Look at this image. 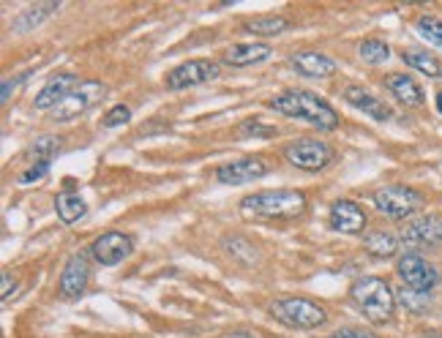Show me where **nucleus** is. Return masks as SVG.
<instances>
[{"label": "nucleus", "mask_w": 442, "mask_h": 338, "mask_svg": "<svg viewBox=\"0 0 442 338\" xmlns=\"http://www.w3.org/2000/svg\"><path fill=\"white\" fill-rule=\"evenodd\" d=\"M219 74H221V68L214 61H189L184 66H175L164 82H167L169 91H186V88H194V85L214 82Z\"/></svg>", "instance_id": "nucleus-9"}, {"label": "nucleus", "mask_w": 442, "mask_h": 338, "mask_svg": "<svg viewBox=\"0 0 442 338\" xmlns=\"http://www.w3.org/2000/svg\"><path fill=\"white\" fill-rule=\"evenodd\" d=\"M344 101L352 104L355 109H361V112L368 115L371 121H380V123L391 121V109L385 107L374 93H368L366 88H361V85H350V88L344 91Z\"/></svg>", "instance_id": "nucleus-16"}, {"label": "nucleus", "mask_w": 442, "mask_h": 338, "mask_svg": "<svg viewBox=\"0 0 442 338\" xmlns=\"http://www.w3.org/2000/svg\"><path fill=\"white\" fill-rule=\"evenodd\" d=\"M363 248H366L371 257H377V260H388V257H393L398 251V240L396 235H391V232H368L366 237H363Z\"/></svg>", "instance_id": "nucleus-22"}, {"label": "nucleus", "mask_w": 442, "mask_h": 338, "mask_svg": "<svg viewBox=\"0 0 442 338\" xmlns=\"http://www.w3.org/2000/svg\"><path fill=\"white\" fill-rule=\"evenodd\" d=\"M11 290H14V278H11V273H3V287H0L3 303H9V297H11Z\"/></svg>", "instance_id": "nucleus-34"}, {"label": "nucleus", "mask_w": 442, "mask_h": 338, "mask_svg": "<svg viewBox=\"0 0 442 338\" xmlns=\"http://www.w3.org/2000/svg\"><path fill=\"white\" fill-rule=\"evenodd\" d=\"M229 338H254V336H248V333H243V330H241V333H232Z\"/></svg>", "instance_id": "nucleus-35"}, {"label": "nucleus", "mask_w": 442, "mask_h": 338, "mask_svg": "<svg viewBox=\"0 0 442 338\" xmlns=\"http://www.w3.org/2000/svg\"><path fill=\"white\" fill-rule=\"evenodd\" d=\"M423 338H442V333H426Z\"/></svg>", "instance_id": "nucleus-37"}, {"label": "nucleus", "mask_w": 442, "mask_h": 338, "mask_svg": "<svg viewBox=\"0 0 442 338\" xmlns=\"http://www.w3.org/2000/svg\"><path fill=\"white\" fill-rule=\"evenodd\" d=\"M129 121H131V109L126 107V104H118V107H112L107 115L101 118V126H104V128H115V126H123V123H129Z\"/></svg>", "instance_id": "nucleus-30"}, {"label": "nucleus", "mask_w": 442, "mask_h": 338, "mask_svg": "<svg viewBox=\"0 0 442 338\" xmlns=\"http://www.w3.org/2000/svg\"><path fill=\"white\" fill-rule=\"evenodd\" d=\"M415 28H418V33L426 39L428 44L442 46V22L437 16H421V19L415 22Z\"/></svg>", "instance_id": "nucleus-28"}, {"label": "nucleus", "mask_w": 442, "mask_h": 338, "mask_svg": "<svg viewBox=\"0 0 442 338\" xmlns=\"http://www.w3.org/2000/svg\"><path fill=\"white\" fill-rule=\"evenodd\" d=\"M31 74H33V71H25V74H19L16 79H6V82H3V93H0V98H3V101H9V98H11V91H14L19 82H25V79L31 77Z\"/></svg>", "instance_id": "nucleus-33"}, {"label": "nucleus", "mask_w": 442, "mask_h": 338, "mask_svg": "<svg viewBox=\"0 0 442 338\" xmlns=\"http://www.w3.org/2000/svg\"><path fill=\"white\" fill-rule=\"evenodd\" d=\"M333 338H380L374 336V333H368L363 327H341V330H336Z\"/></svg>", "instance_id": "nucleus-32"}, {"label": "nucleus", "mask_w": 442, "mask_h": 338, "mask_svg": "<svg viewBox=\"0 0 442 338\" xmlns=\"http://www.w3.org/2000/svg\"><path fill=\"white\" fill-rule=\"evenodd\" d=\"M437 109H440V112H442V91L437 93Z\"/></svg>", "instance_id": "nucleus-36"}, {"label": "nucleus", "mask_w": 442, "mask_h": 338, "mask_svg": "<svg viewBox=\"0 0 442 338\" xmlns=\"http://www.w3.org/2000/svg\"><path fill=\"white\" fill-rule=\"evenodd\" d=\"M350 300L358 306V311L371 319V322H391L396 311V292L388 287V281L377 276L358 278L350 287Z\"/></svg>", "instance_id": "nucleus-2"}, {"label": "nucleus", "mask_w": 442, "mask_h": 338, "mask_svg": "<svg viewBox=\"0 0 442 338\" xmlns=\"http://www.w3.org/2000/svg\"><path fill=\"white\" fill-rule=\"evenodd\" d=\"M104 98H107V85H101V82H79L74 93L66 96L61 104L49 112V118L58 121V123H69V121H74L79 115H85L91 107L101 104Z\"/></svg>", "instance_id": "nucleus-5"}, {"label": "nucleus", "mask_w": 442, "mask_h": 338, "mask_svg": "<svg viewBox=\"0 0 442 338\" xmlns=\"http://www.w3.org/2000/svg\"><path fill=\"white\" fill-rule=\"evenodd\" d=\"M290 63L298 74L311 79H325L336 74V63L328 55H322V52H298V55L290 58Z\"/></svg>", "instance_id": "nucleus-17"}, {"label": "nucleus", "mask_w": 442, "mask_h": 338, "mask_svg": "<svg viewBox=\"0 0 442 338\" xmlns=\"http://www.w3.org/2000/svg\"><path fill=\"white\" fill-rule=\"evenodd\" d=\"M61 153V139L58 137H39L36 139V145H33V155H36V161H46V164H52V158Z\"/></svg>", "instance_id": "nucleus-27"}, {"label": "nucleus", "mask_w": 442, "mask_h": 338, "mask_svg": "<svg viewBox=\"0 0 442 338\" xmlns=\"http://www.w3.org/2000/svg\"><path fill=\"white\" fill-rule=\"evenodd\" d=\"M271 107L276 112H281V115H287V118L311 123L314 128H320V131H333L336 126H338L336 109L325 98H320V96H314V93L308 91L278 93L276 98H271Z\"/></svg>", "instance_id": "nucleus-1"}, {"label": "nucleus", "mask_w": 442, "mask_h": 338, "mask_svg": "<svg viewBox=\"0 0 442 338\" xmlns=\"http://www.w3.org/2000/svg\"><path fill=\"white\" fill-rule=\"evenodd\" d=\"M396 300L398 306H404L410 314H426L431 308V292H418V290H410L404 284L396 290Z\"/></svg>", "instance_id": "nucleus-24"}, {"label": "nucleus", "mask_w": 442, "mask_h": 338, "mask_svg": "<svg viewBox=\"0 0 442 338\" xmlns=\"http://www.w3.org/2000/svg\"><path fill=\"white\" fill-rule=\"evenodd\" d=\"M61 11V3L58 0H49V3H33L28 6L22 14L14 19V25H11V31L14 33H28L33 28H39V25H44L46 19L52 14H58Z\"/></svg>", "instance_id": "nucleus-19"}, {"label": "nucleus", "mask_w": 442, "mask_h": 338, "mask_svg": "<svg viewBox=\"0 0 442 338\" xmlns=\"http://www.w3.org/2000/svg\"><path fill=\"white\" fill-rule=\"evenodd\" d=\"M271 314L278 322L298 327V330H314V327L325 324V319H328L325 308L317 306L308 297H278L271 306Z\"/></svg>", "instance_id": "nucleus-4"}, {"label": "nucleus", "mask_w": 442, "mask_h": 338, "mask_svg": "<svg viewBox=\"0 0 442 338\" xmlns=\"http://www.w3.org/2000/svg\"><path fill=\"white\" fill-rule=\"evenodd\" d=\"M290 28V22L284 16H259V19H248L246 31L257 33V36H278Z\"/></svg>", "instance_id": "nucleus-25"}, {"label": "nucleus", "mask_w": 442, "mask_h": 338, "mask_svg": "<svg viewBox=\"0 0 442 338\" xmlns=\"http://www.w3.org/2000/svg\"><path fill=\"white\" fill-rule=\"evenodd\" d=\"M284 158L292 167L306 172H320L333 161V148L320 139H295L284 148Z\"/></svg>", "instance_id": "nucleus-8"}, {"label": "nucleus", "mask_w": 442, "mask_h": 338, "mask_svg": "<svg viewBox=\"0 0 442 338\" xmlns=\"http://www.w3.org/2000/svg\"><path fill=\"white\" fill-rule=\"evenodd\" d=\"M331 227L341 235H358L366 227V213L352 200H338L331 208Z\"/></svg>", "instance_id": "nucleus-14"}, {"label": "nucleus", "mask_w": 442, "mask_h": 338, "mask_svg": "<svg viewBox=\"0 0 442 338\" xmlns=\"http://www.w3.org/2000/svg\"><path fill=\"white\" fill-rule=\"evenodd\" d=\"M401 58L407 66H412L415 71H421L426 77H442V61H437L426 49H404Z\"/></svg>", "instance_id": "nucleus-23"}, {"label": "nucleus", "mask_w": 442, "mask_h": 338, "mask_svg": "<svg viewBox=\"0 0 442 338\" xmlns=\"http://www.w3.org/2000/svg\"><path fill=\"white\" fill-rule=\"evenodd\" d=\"M49 167H52V164H46V161H36V167H31L25 175H19V183L28 185V183H33V180H41L46 172H49Z\"/></svg>", "instance_id": "nucleus-31"}, {"label": "nucleus", "mask_w": 442, "mask_h": 338, "mask_svg": "<svg viewBox=\"0 0 442 338\" xmlns=\"http://www.w3.org/2000/svg\"><path fill=\"white\" fill-rule=\"evenodd\" d=\"M271 55H273V49L268 44H235L224 52V63L243 68V66H257V63L268 61Z\"/></svg>", "instance_id": "nucleus-20"}, {"label": "nucleus", "mask_w": 442, "mask_h": 338, "mask_svg": "<svg viewBox=\"0 0 442 338\" xmlns=\"http://www.w3.org/2000/svg\"><path fill=\"white\" fill-rule=\"evenodd\" d=\"M385 88L393 93V98H396L398 104H404V107H421V104L426 101L423 88H421L410 74H388Z\"/></svg>", "instance_id": "nucleus-18"}, {"label": "nucleus", "mask_w": 442, "mask_h": 338, "mask_svg": "<svg viewBox=\"0 0 442 338\" xmlns=\"http://www.w3.org/2000/svg\"><path fill=\"white\" fill-rule=\"evenodd\" d=\"M358 55L366 63H371V66H380V63H385L391 58V46L385 44V41L371 39V41H363V44L358 46Z\"/></svg>", "instance_id": "nucleus-26"}, {"label": "nucleus", "mask_w": 442, "mask_h": 338, "mask_svg": "<svg viewBox=\"0 0 442 338\" xmlns=\"http://www.w3.org/2000/svg\"><path fill=\"white\" fill-rule=\"evenodd\" d=\"M306 210L303 191H259L241 200V213L246 218H298Z\"/></svg>", "instance_id": "nucleus-3"}, {"label": "nucleus", "mask_w": 442, "mask_h": 338, "mask_svg": "<svg viewBox=\"0 0 442 338\" xmlns=\"http://www.w3.org/2000/svg\"><path fill=\"white\" fill-rule=\"evenodd\" d=\"M131 251H134V240H131L129 235L115 232V230L99 235L91 246L93 260L99 262V265H104V267H115V265H121L126 257H131Z\"/></svg>", "instance_id": "nucleus-10"}, {"label": "nucleus", "mask_w": 442, "mask_h": 338, "mask_svg": "<svg viewBox=\"0 0 442 338\" xmlns=\"http://www.w3.org/2000/svg\"><path fill=\"white\" fill-rule=\"evenodd\" d=\"M371 200H374V208H377L382 215H388V218H393V221L410 218V215H415L423 208V197H421L418 191L407 188V185H385V188H380Z\"/></svg>", "instance_id": "nucleus-6"}, {"label": "nucleus", "mask_w": 442, "mask_h": 338, "mask_svg": "<svg viewBox=\"0 0 442 338\" xmlns=\"http://www.w3.org/2000/svg\"><path fill=\"white\" fill-rule=\"evenodd\" d=\"M224 248H227L238 262H243V265H254V262H257V251L248 246L246 240H241V237H227V240H224Z\"/></svg>", "instance_id": "nucleus-29"}, {"label": "nucleus", "mask_w": 442, "mask_h": 338, "mask_svg": "<svg viewBox=\"0 0 442 338\" xmlns=\"http://www.w3.org/2000/svg\"><path fill=\"white\" fill-rule=\"evenodd\" d=\"M55 210H58V218L63 224H76L82 221L85 213H88V205L79 194H71V191H63L55 197Z\"/></svg>", "instance_id": "nucleus-21"}, {"label": "nucleus", "mask_w": 442, "mask_h": 338, "mask_svg": "<svg viewBox=\"0 0 442 338\" xmlns=\"http://www.w3.org/2000/svg\"><path fill=\"white\" fill-rule=\"evenodd\" d=\"M76 85H79V79H76L74 74H58V77H52L44 88L39 91L36 101H33V107L36 109H49V112H52V109L58 107L66 96H71V93H74Z\"/></svg>", "instance_id": "nucleus-15"}, {"label": "nucleus", "mask_w": 442, "mask_h": 338, "mask_svg": "<svg viewBox=\"0 0 442 338\" xmlns=\"http://www.w3.org/2000/svg\"><path fill=\"white\" fill-rule=\"evenodd\" d=\"M396 273L404 281V287L418 290V292H431L440 284V270L428 260H423L421 254H415V251H407V254L398 257Z\"/></svg>", "instance_id": "nucleus-7"}, {"label": "nucleus", "mask_w": 442, "mask_h": 338, "mask_svg": "<svg viewBox=\"0 0 442 338\" xmlns=\"http://www.w3.org/2000/svg\"><path fill=\"white\" fill-rule=\"evenodd\" d=\"M401 240L407 246H440L442 243V215H421L412 218L401 230Z\"/></svg>", "instance_id": "nucleus-13"}, {"label": "nucleus", "mask_w": 442, "mask_h": 338, "mask_svg": "<svg viewBox=\"0 0 442 338\" xmlns=\"http://www.w3.org/2000/svg\"><path fill=\"white\" fill-rule=\"evenodd\" d=\"M265 161L262 158H254V155H246V158H238V161H229V164H221L216 169V180L224 185H246L254 183L259 178H265Z\"/></svg>", "instance_id": "nucleus-11"}, {"label": "nucleus", "mask_w": 442, "mask_h": 338, "mask_svg": "<svg viewBox=\"0 0 442 338\" xmlns=\"http://www.w3.org/2000/svg\"><path fill=\"white\" fill-rule=\"evenodd\" d=\"M88 281H91V267H88V262L85 257L79 254V257H71V260L66 262V267H63L61 273V281H58V290H61V297L63 300H79L85 290H88Z\"/></svg>", "instance_id": "nucleus-12"}]
</instances>
